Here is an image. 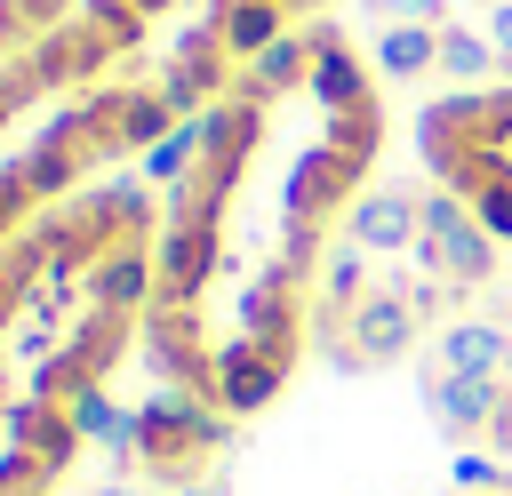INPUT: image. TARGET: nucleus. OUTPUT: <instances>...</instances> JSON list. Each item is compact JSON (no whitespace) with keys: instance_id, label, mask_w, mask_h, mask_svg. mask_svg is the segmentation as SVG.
Wrapping results in <instances>:
<instances>
[{"instance_id":"nucleus-1","label":"nucleus","mask_w":512,"mask_h":496,"mask_svg":"<svg viewBox=\"0 0 512 496\" xmlns=\"http://www.w3.org/2000/svg\"><path fill=\"white\" fill-rule=\"evenodd\" d=\"M224 440H232V416H224V408L160 384V392L136 408V448H128V464H144L160 488H192V480L216 472Z\"/></svg>"},{"instance_id":"nucleus-2","label":"nucleus","mask_w":512,"mask_h":496,"mask_svg":"<svg viewBox=\"0 0 512 496\" xmlns=\"http://www.w3.org/2000/svg\"><path fill=\"white\" fill-rule=\"evenodd\" d=\"M408 256H416V272H424V280H448V288H488L504 248H496V240L472 224V208L440 184V192H424V240H416Z\"/></svg>"},{"instance_id":"nucleus-3","label":"nucleus","mask_w":512,"mask_h":496,"mask_svg":"<svg viewBox=\"0 0 512 496\" xmlns=\"http://www.w3.org/2000/svg\"><path fill=\"white\" fill-rule=\"evenodd\" d=\"M424 408L448 440H488V448H512V392L504 376H424Z\"/></svg>"},{"instance_id":"nucleus-4","label":"nucleus","mask_w":512,"mask_h":496,"mask_svg":"<svg viewBox=\"0 0 512 496\" xmlns=\"http://www.w3.org/2000/svg\"><path fill=\"white\" fill-rule=\"evenodd\" d=\"M288 368H296V352H272V344H256V336H224V344H216V408H224V416L272 408L280 384H288Z\"/></svg>"},{"instance_id":"nucleus-5","label":"nucleus","mask_w":512,"mask_h":496,"mask_svg":"<svg viewBox=\"0 0 512 496\" xmlns=\"http://www.w3.org/2000/svg\"><path fill=\"white\" fill-rule=\"evenodd\" d=\"M336 336H352V344H336V368H384V360H408V344L424 336V320H416V304L408 296H392V288H376Z\"/></svg>"},{"instance_id":"nucleus-6","label":"nucleus","mask_w":512,"mask_h":496,"mask_svg":"<svg viewBox=\"0 0 512 496\" xmlns=\"http://www.w3.org/2000/svg\"><path fill=\"white\" fill-rule=\"evenodd\" d=\"M240 336L272 344V352H304V272L272 264L240 288Z\"/></svg>"},{"instance_id":"nucleus-7","label":"nucleus","mask_w":512,"mask_h":496,"mask_svg":"<svg viewBox=\"0 0 512 496\" xmlns=\"http://www.w3.org/2000/svg\"><path fill=\"white\" fill-rule=\"evenodd\" d=\"M80 288H88V312H128V320H144L152 296H160V256H152L144 240H120V248H104V256L80 272Z\"/></svg>"},{"instance_id":"nucleus-8","label":"nucleus","mask_w":512,"mask_h":496,"mask_svg":"<svg viewBox=\"0 0 512 496\" xmlns=\"http://www.w3.org/2000/svg\"><path fill=\"white\" fill-rule=\"evenodd\" d=\"M344 240L368 248V256H408L424 240V200H408L400 184H368L352 208H344Z\"/></svg>"},{"instance_id":"nucleus-9","label":"nucleus","mask_w":512,"mask_h":496,"mask_svg":"<svg viewBox=\"0 0 512 496\" xmlns=\"http://www.w3.org/2000/svg\"><path fill=\"white\" fill-rule=\"evenodd\" d=\"M112 56H120V48H112L88 16H64V24H48V32L32 40V56H24V64L40 72V88H56V80H96Z\"/></svg>"},{"instance_id":"nucleus-10","label":"nucleus","mask_w":512,"mask_h":496,"mask_svg":"<svg viewBox=\"0 0 512 496\" xmlns=\"http://www.w3.org/2000/svg\"><path fill=\"white\" fill-rule=\"evenodd\" d=\"M432 368L440 376H504L512 368V328H496V320H440L432 328Z\"/></svg>"},{"instance_id":"nucleus-11","label":"nucleus","mask_w":512,"mask_h":496,"mask_svg":"<svg viewBox=\"0 0 512 496\" xmlns=\"http://www.w3.org/2000/svg\"><path fill=\"white\" fill-rule=\"evenodd\" d=\"M152 256H160V296H192L200 304V288L216 272V224H168Z\"/></svg>"},{"instance_id":"nucleus-12","label":"nucleus","mask_w":512,"mask_h":496,"mask_svg":"<svg viewBox=\"0 0 512 496\" xmlns=\"http://www.w3.org/2000/svg\"><path fill=\"white\" fill-rule=\"evenodd\" d=\"M304 88H312L320 120H336V112L376 104V64H360L352 48H320V56H312V72H304Z\"/></svg>"},{"instance_id":"nucleus-13","label":"nucleus","mask_w":512,"mask_h":496,"mask_svg":"<svg viewBox=\"0 0 512 496\" xmlns=\"http://www.w3.org/2000/svg\"><path fill=\"white\" fill-rule=\"evenodd\" d=\"M304 72H312V40H304V32H280L264 56H248V64H240V80H232V88H240L248 104H272L280 88H304Z\"/></svg>"},{"instance_id":"nucleus-14","label":"nucleus","mask_w":512,"mask_h":496,"mask_svg":"<svg viewBox=\"0 0 512 496\" xmlns=\"http://www.w3.org/2000/svg\"><path fill=\"white\" fill-rule=\"evenodd\" d=\"M368 64H376L384 80H424V72H440V24H376Z\"/></svg>"},{"instance_id":"nucleus-15","label":"nucleus","mask_w":512,"mask_h":496,"mask_svg":"<svg viewBox=\"0 0 512 496\" xmlns=\"http://www.w3.org/2000/svg\"><path fill=\"white\" fill-rule=\"evenodd\" d=\"M80 168H88V152H80V144H64L56 128H40V144H24V152H16V176L32 184V200H40V208H48V200H64V192L80 184Z\"/></svg>"},{"instance_id":"nucleus-16","label":"nucleus","mask_w":512,"mask_h":496,"mask_svg":"<svg viewBox=\"0 0 512 496\" xmlns=\"http://www.w3.org/2000/svg\"><path fill=\"white\" fill-rule=\"evenodd\" d=\"M368 296H376L368 248H352V240H344V248H336V256L320 264V328H344V320H352V312H360Z\"/></svg>"},{"instance_id":"nucleus-17","label":"nucleus","mask_w":512,"mask_h":496,"mask_svg":"<svg viewBox=\"0 0 512 496\" xmlns=\"http://www.w3.org/2000/svg\"><path fill=\"white\" fill-rule=\"evenodd\" d=\"M216 32H224V56L248 64V56H264L288 32V0H224L216 8Z\"/></svg>"},{"instance_id":"nucleus-18","label":"nucleus","mask_w":512,"mask_h":496,"mask_svg":"<svg viewBox=\"0 0 512 496\" xmlns=\"http://www.w3.org/2000/svg\"><path fill=\"white\" fill-rule=\"evenodd\" d=\"M496 64H504V56H496L488 24H440V72H448V80L488 88V72H496Z\"/></svg>"},{"instance_id":"nucleus-19","label":"nucleus","mask_w":512,"mask_h":496,"mask_svg":"<svg viewBox=\"0 0 512 496\" xmlns=\"http://www.w3.org/2000/svg\"><path fill=\"white\" fill-rule=\"evenodd\" d=\"M200 160H208V136H200V112H192V120H176V128L136 160V176H144V184H184Z\"/></svg>"},{"instance_id":"nucleus-20","label":"nucleus","mask_w":512,"mask_h":496,"mask_svg":"<svg viewBox=\"0 0 512 496\" xmlns=\"http://www.w3.org/2000/svg\"><path fill=\"white\" fill-rule=\"evenodd\" d=\"M168 128H176V112L160 104V88H128V104H120V152H128V144L152 152Z\"/></svg>"},{"instance_id":"nucleus-21","label":"nucleus","mask_w":512,"mask_h":496,"mask_svg":"<svg viewBox=\"0 0 512 496\" xmlns=\"http://www.w3.org/2000/svg\"><path fill=\"white\" fill-rule=\"evenodd\" d=\"M328 152H344V160H376V144H384V104H360V112H336L328 120V136H320Z\"/></svg>"},{"instance_id":"nucleus-22","label":"nucleus","mask_w":512,"mask_h":496,"mask_svg":"<svg viewBox=\"0 0 512 496\" xmlns=\"http://www.w3.org/2000/svg\"><path fill=\"white\" fill-rule=\"evenodd\" d=\"M32 216H40V200H32V184L16 176V160H8V168H0V256L32 232Z\"/></svg>"},{"instance_id":"nucleus-23","label":"nucleus","mask_w":512,"mask_h":496,"mask_svg":"<svg viewBox=\"0 0 512 496\" xmlns=\"http://www.w3.org/2000/svg\"><path fill=\"white\" fill-rule=\"evenodd\" d=\"M448 488H456V496H496V488H512V464H496L488 448H464V456L448 464Z\"/></svg>"},{"instance_id":"nucleus-24","label":"nucleus","mask_w":512,"mask_h":496,"mask_svg":"<svg viewBox=\"0 0 512 496\" xmlns=\"http://www.w3.org/2000/svg\"><path fill=\"white\" fill-rule=\"evenodd\" d=\"M464 208H472V224H480V232H488L496 248H512V176H496V184H480V192H472Z\"/></svg>"},{"instance_id":"nucleus-25","label":"nucleus","mask_w":512,"mask_h":496,"mask_svg":"<svg viewBox=\"0 0 512 496\" xmlns=\"http://www.w3.org/2000/svg\"><path fill=\"white\" fill-rule=\"evenodd\" d=\"M88 24H96L112 48H136V40H144V16H136L128 0H88Z\"/></svg>"},{"instance_id":"nucleus-26","label":"nucleus","mask_w":512,"mask_h":496,"mask_svg":"<svg viewBox=\"0 0 512 496\" xmlns=\"http://www.w3.org/2000/svg\"><path fill=\"white\" fill-rule=\"evenodd\" d=\"M376 24H448V0H368Z\"/></svg>"},{"instance_id":"nucleus-27","label":"nucleus","mask_w":512,"mask_h":496,"mask_svg":"<svg viewBox=\"0 0 512 496\" xmlns=\"http://www.w3.org/2000/svg\"><path fill=\"white\" fill-rule=\"evenodd\" d=\"M24 288H32V280L0 256V336H16V320H24Z\"/></svg>"},{"instance_id":"nucleus-28","label":"nucleus","mask_w":512,"mask_h":496,"mask_svg":"<svg viewBox=\"0 0 512 496\" xmlns=\"http://www.w3.org/2000/svg\"><path fill=\"white\" fill-rule=\"evenodd\" d=\"M488 40H496V56L512 64V0H504V8H488Z\"/></svg>"},{"instance_id":"nucleus-29","label":"nucleus","mask_w":512,"mask_h":496,"mask_svg":"<svg viewBox=\"0 0 512 496\" xmlns=\"http://www.w3.org/2000/svg\"><path fill=\"white\" fill-rule=\"evenodd\" d=\"M304 40H312V56H320V48H344V24L320 16V24H304Z\"/></svg>"},{"instance_id":"nucleus-30","label":"nucleus","mask_w":512,"mask_h":496,"mask_svg":"<svg viewBox=\"0 0 512 496\" xmlns=\"http://www.w3.org/2000/svg\"><path fill=\"white\" fill-rule=\"evenodd\" d=\"M176 496H232V488H224V480L208 472V480H192V488H176Z\"/></svg>"},{"instance_id":"nucleus-31","label":"nucleus","mask_w":512,"mask_h":496,"mask_svg":"<svg viewBox=\"0 0 512 496\" xmlns=\"http://www.w3.org/2000/svg\"><path fill=\"white\" fill-rule=\"evenodd\" d=\"M88 496H144L136 480H104V488H88Z\"/></svg>"},{"instance_id":"nucleus-32","label":"nucleus","mask_w":512,"mask_h":496,"mask_svg":"<svg viewBox=\"0 0 512 496\" xmlns=\"http://www.w3.org/2000/svg\"><path fill=\"white\" fill-rule=\"evenodd\" d=\"M128 8H136V16H168L176 0H128Z\"/></svg>"},{"instance_id":"nucleus-33","label":"nucleus","mask_w":512,"mask_h":496,"mask_svg":"<svg viewBox=\"0 0 512 496\" xmlns=\"http://www.w3.org/2000/svg\"><path fill=\"white\" fill-rule=\"evenodd\" d=\"M472 8H504V0H472Z\"/></svg>"},{"instance_id":"nucleus-34","label":"nucleus","mask_w":512,"mask_h":496,"mask_svg":"<svg viewBox=\"0 0 512 496\" xmlns=\"http://www.w3.org/2000/svg\"><path fill=\"white\" fill-rule=\"evenodd\" d=\"M0 128H8V104H0Z\"/></svg>"},{"instance_id":"nucleus-35","label":"nucleus","mask_w":512,"mask_h":496,"mask_svg":"<svg viewBox=\"0 0 512 496\" xmlns=\"http://www.w3.org/2000/svg\"><path fill=\"white\" fill-rule=\"evenodd\" d=\"M0 368H8V344H0Z\"/></svg>"},{"instance_id":"nucleus-36","label":"nucleus","mask_w":512,"mask_h":496,"mask_svg":"<svg viewBox=\"0 0 512 496\" xmlns=\"http://www.w3.org/2000/svg\"><path fill=\"white\" fill-rule=\"evenodd\" d=\"M504 392H512V368H504Z\"/></svg>"}]
</instances>
